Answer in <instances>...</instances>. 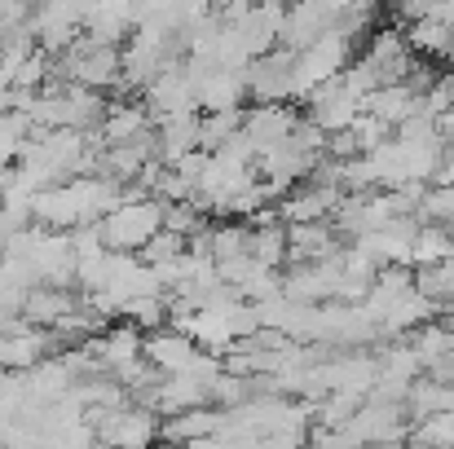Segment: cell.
<instances>
[{
  "label": "cell",
  "instance_id": "1",
  "mask_svg": "<svg viewBox=\"0 0 454 449\" xmlns=\"http://www.w3.org/2000/svg\"><path fill=\"white\" fill-rule=\"evenodd\" d=\"M163 212H168V203H159V198H124L115 212H106L98 225H102V238H106V247L111 252H146L154 243V234H163Z\"/></svg>",
  "mask_w": 454,
  "mask_h": 449
},
{
  "label": "cell",
  "instance_id": "11",
  "mask_svg": "<svg viewBox=\"0 0 454 449\" xmlns=\"http://www.w3.org/2000/svg\"><path fill=\"white\" fill-rule=\"evenodd\" d=\"M4 93H13V71H9L4 58H0V97H4Z\"/></svg>",
  "mask_w": 454,
  "mask_h": 449
},
{
  "label": "cell",
  "instance_id": "7",
  "mask_svg": "<svg viewBox=\"0 0 454 449\" xmlns=\"http://www.w3.org/2000/svg\"><path fill=\"white\" fill-rule=\"evenodd\" d=\"M80 308V296L71 287H31L27 291V304H22V321L27 326H58L67 313Z\"/></svg>",
  "mask_w": 454,
  "mask_h": 449
},
{
  "label": "cell",
  "instance_id": "4",
  "mask_svg": "<svg viewBox=\"0 0 454 449\" xmlns=\"http://www.w3.org/2000/svg\"><path fill=\"white\" fill-rule=\"evenodd\" d=\"M137 9H142V0H93L84 35L98 40V44H120L124 49V40L137 31Z\"/></svg>",
  "mask_w": 454,
  "mask_h": 449
},
{
  "label": "cell",
  "instance_id": "2",
  "mask_svg": "<svg viewBox=\"0 0 454 449\" xmlns=\"http://www.w3.org/2000/svg\"><path fill=\"white\" fill-rule=\"evenodd\" d=\"M93 428H98V441L102 449H151L154 441H163L159 437V419H151L146 410H93V414H84Z\"/></svg>",
  "mask_w": 454,
  "mask_h": 449
},
{
  "label": "cell",
  "instance_id": "5",
  "mask_svg": "<svg viewBox=\"0 0 454 449\" xmlns=\"http://www.w3.org/2000/svg\"><path fill=\"white\" fill-rule=\"evenodd\" d=\"M301 115L292 111V102H256L247 115H243V137L256 146V154L265 146H278L296 133Z\"/></svg>",
  "mask_w": 454,
  "mask_h": 449
},
{
  "label": "cell",
  "instance_id": "13",
  "mask_svg": "<svg viewBox=\"0 0 454 449\" xmlns=\"http://www.w3.org/2000/svg\"><path fill=\"white\" fill-rule=\"evenodd\" d=\"M31 4H40V0H31Z\"/></svg>",
  "mask_w": 454,
  "mask_h": 449
},
{
  "label": "cell",
  "instance_id": "12",
  "mask_svg": "<svg viewBox=\"0 0 454 449\" xmlns=\"http://www.w3.org/2000/svg\"><path fill=\"white\" fill-rule=\"evenodd\" d=\"M446 330H450V339H454V313H450V321H446Z\"/></svg>",
  "mask_w": 454,
  "mask_h": 449
},
{
  "label": "cell",
  "instance_id": "8",
  "mask_svg": "<svg viewBox=\"0 0 454 449\" xmlns=\"http://www.w3.org/2000/svg\"><path fill=\"white\" fill-rule=\"evenodd\" d=\"M154 124L151 106L146 102H115L111 111H106V120H102V142L106 146H120V142H137V137H146Z\"/></svg>",
  "mask_w": 454,
  "mask_h": 449
},
{
  "label": "cell",
  "instance_id": "6",
  "mask_svg": "<svg viewBox=\"0 0 454 449\" xmlns=\"http://www.w3.org/2000/svg\"><path fill=\"white\" fill-rule=\"evenodd\" d=\"M154 146H159V159L172 167L176 159L203 150V133H199V115H168L154 124Z\"/></svg>",
  "mask_w": 454,
  "mask_h": 449
},
{
  "label": "cell",
  "instance_id": "9",
  "mask_svg": "<svg viewBox=\"0 0 454 449\" xmlns=\"http://www.w3.org/2000/svg\"><path fill=\"white\" fill-rule=\"evenodd\" d=\"M159 437L168 445H190V441H203V437H221V414H212L207 406L185 410V414H172V419H163Z\"/></svg>",
  "mask_w": 454,
  "mask_h": 449
},
{
  "label": "cell",
  "instance_id": "3",
  "mask_svg": "<svg viewBox=\"0 0 454 449\" xmlns=\"http://www.w3.org/2000/svg\"><path fill=\"white\" fill-rule=\"evenodd\" d=\"M247 97L256 102H292L296 97V53L292 49H270L247 62L243 71Z\"/></svg>",
  "mask_w": 454,
  "mask_h": 449
},
{
  "label": "cell",
  "instance_id": "10",
  "mask_svg": "<svg viewBox=\"0 0 454 449\" xmlns=\"http://www.w3.org/2000/svg\"><path fill=\"white\" fill-rule=\"evenodd\" d=\"M406 40H411V49H415V53H428V58H450L454 22L437 18V13H424V18H415V22H411Z\"/></svg>",
  "mask_w": 454,
  "mask_h": 449
}]
</instances>
